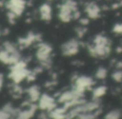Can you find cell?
<instances>
[{
  "label": "cell",
  "instance_id": "obj_11",
  "mask_svg": "<svg viewBox=\"0 0 122 119\" xmlns=\"http://www.w3.org/2000/svg\"><path fill=\"white\" fill-rule=\"evenodd\" d=\"M117 52H122V48H118L116 49Z\"/></svg>",
  "mask_w": 122,
  "mask_h": 119
},
{
  "label": "cell",
  "instance_id": "obj_6",
  "mask_svg": "<svg viewBox=\"0 0 122 119\" xmlns=\"http://www.w3.org/2000/svg\"><path fill=\"white\" fill-rule=\"evenodd\" d=\"M122 116V113H121V111L119 110V109H114V110L110 111L108 113L105 115V118H120V117Z\"/></svg>",
  "mask_w": 122,
  "mask_h": 119
},
{
  "label": "cell",
  "instance_id": "obj_3",
  "mask_svg": "<svg viewBox=\"0 0 122 119\" xmlns=\"http://www.w3.org/2000/svg\"><path fill=\"white\" fill-rule=\"evenodd\" d=\"M100 8L94 3L90 4L86 8V12L88 14L89 17L92 19H96L100 15Z\"/></svg>",
  "mask_w": 122,
  "mask_h": 119
},
{
  "label": "cell",
  "instance_id": "obj_2",
  "mask_svg": "<svg viewBox=\"0 0 122 119\" xmlns=\"http://www.w3.org/2000/svg\"><path fill=\"white\" fill-rule=\"evenodd\" d=\"M52 52V48L47 44H41L37 52V57L42 62H49V55Z\"/></svg>",
  "mask_w": 122,
  "mask_h": 119
},
{
  "label": "cell",
  "instance_id": "obj_1",
  "mask_svg": "<svg viewBox=\"0 0 122 119\" xmlns=\"http://www.w3.org/2000/svg\"><path fill=\"white\" fill-rule=\"evenodd\" d=\"M79 50V43L76 40H73L67 42L62 46V52L64 55L66 56H71L74 54L77 53Z\"/></svg>",
  "mask_w": 122,
  "mask_h": 119
},
{
  "label": "cell",
  "instance_id": "obj_7",
  "mask_svg": "<svg viewBox=\"0 0 122 119\" xmlns=\"http://www.w3.org/2000/svg\"><path fill=\"white\" fill-rule=\"evenodd\" d=\"M95 76L98 79H105L107 76V70L105 67H100L97 70Z\"/></svg>",
  "mask_w": 122,
  "mask_h": 119
},
{
  "label": "cell",
  "instance_id": "obj_5",
  "mask_svg": "<svg viewBox=\"0 0 122 119\" xmlns=\"http://www.w3.org/2000/svg\"><path fill=\"white\" fill-rule=\"evenodd\" d=\"M106 90H107V88H106V87H105V86H100V87L95 88L93 91L94 98L98 99L99 97L104 96L105 94V92H106Z\"/></svg>",
  "mask_w": 122,
  "mask_h": 119
},
{
  "label": "cell",
  "instance_id": "obj_8",
  "mask_svg": "<svg viewBox=\"0 0 122 119\" xmlns=\"http://www.w3.org/2000/svg\"><path fill=\"white\" fill-rule=\"evenodd\" d=\"M112 78L117 82H122V70L121 69H118L115 72H113L112 74Z\"/></svg>",
  "mask_w": 122,
  "mask_h": 119
},
{
  "label": "cell",
  "instance_id": "obj_4",
  "mask_svg": "<svg viewBox=\"0 0 122 119\" xmlns=\"http://www.w3.org/2000/svg\"><path fill=\"white\" fill-rule=\"evenodd\" d=\"M39 13H40V17L43 20L49 21L51 19V8L49 4H44L41 6Z\"/></svg>",
  "mask_w": 122,
  "mask_h": 119
},
{
  "label": "cell",
  "instance_id": "obj_10",
  "mask_svg": "<svg viewBox=\"0 0 122 119\" xmlns=\"http://www.w3.org/2000/svg\"><path fill=\"white\" fill-rule=\"evenodd\" d=\"M80 22H81L82 24H87L89 23V20H88V19H81V20H80Z\"/></svg>",
  "mask_w": 122,
  "mask_h": 119
},
{
  "label": "cell",
  "instance_id": "obj_9",
  "mask_svg": "<svg viewBox=\"0 0 122 119\" xmlns=\"http://www.w3.org/2000/svg\"><path fill=\"white\" fill-rule=\"evenodd\" d=\"M113 32L116 34H122V23L116 24L113 28Z\"/></svg>",
  "mask_w": 122,
  "mask_h": 119
}]
</instances>
